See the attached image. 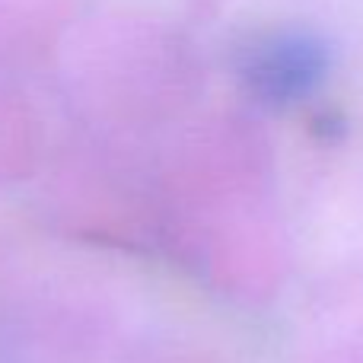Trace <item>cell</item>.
Segmentation results:
<instances>
[{
    "label": "cell",
    "instance_id": "1",
    "mask_svg": "<svg viewBox=\"0 0 363 363\" xmlns=\"http://www.w3.org/2000/svg\"><path fill=\"white\" fill-rule=\"evenodd\" d=\"M322 55L313 45H277L252 64V89L264 102H296L319 83Z\"/></svg>",
    "mask_w": 363,
    "mask_h": 363
}]
</instances>
